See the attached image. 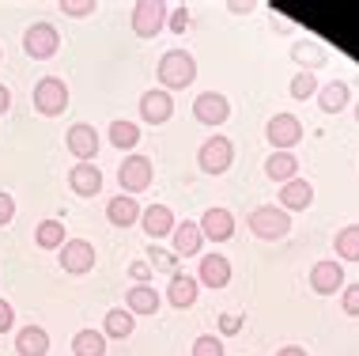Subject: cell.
<instances>
[{"mask_svg": "<svg viewBox=\"0 0 359 356\" xmlns=\"http://www.w3.org/2000/svg\"><path fill=\"white\" fill-rule=\"evenodd\" d=\"M193 80H197V61H193L186 50H167L159 57V84H163V91L189 88Z\"/></svg>", "mask_w": 359, "mask_h": 356, "instance_id": "6da1fadb", "label": "cell"}, {"mask_svg": "<svg viewBox=\"0 0 359 356\" xmlns=\"http://www.w3.org/2000/svg\"><path fill=\"white\" fill-rule=\"evenodd\" d=\"M250 232L257 239H269V243H276V239H284L291 232V213H284L280 205H261L250 213Z\"/></svg>", "mask_w": 359, "mask_h": 356, "instance_id": "7a4b0ae2", "label": "cell"}, {"mask_svg": "<svg viewBox=\"0 0 359 356\" xmlns=\"http://www.w3.org/2000/svg\"><path fill=\"white\" fill-rule=\"evenodd\" d=\"M34 110L42 114V118H57V114L69 110V88H65L61 76H46V80L34 84Z\"/></svg>", "mask_w": 359, "mask_h": 356, "instance_id": "3957f363", "label": "cell"}, {"mask_svg": "<svg viewBox=\"0 0 359 356\" xmlns=\"http://www.w3.org/2000/svg\"><path fill=\"white\" fill-rule=\"evenodd\" d=\"M167 19H170V8L163 0H137L133 4V31H137V38H155L167 27Z\"/></svg>", "mask_w": 359, "mask_h": 356, "instance_id": "277c9868", "label": "cell"}, {"mask_svg": "<svg viewBox=\"0 0 359 356\" xmlns=\"http://www.w3.org/2000/svg\"><path fill=\"white\" fill-rule=\"evenodd\" d=\"M231 163H235V144L227 137H212V140L201 144L197 167L205 171V175H223V171H231Z\"/></svg>", "mask_w": 359, "mask_h": 356, "instance_id": "5b68a950", "label": "cell"}, {"mask_svg": "<svg viewBox=\"0 0 359 356\" xmlns=\"http://www.w3.org/2000/svg\"><path fill=\"white\" fill-rule=\"evenodd\" d=\"M265 137L273 144V152H291L303 140V121H299L295 114H273L265 125Z\"/></svg>", "mask_w": 359, "mask_h": 356, "instance_id": "8992f818", "label": "cell"}, {"mask_svg": "<svg viewBox=\"0 0 359 356\" xmlns=\"http://www.w3.org/2000/svg\"><path fill=\"white\" fill-rule=\"evenodd\" d=\"M57 46H61V34H57L53 23H31L23 34V50L34 57V61H46V57L57 53Z\"/></svg>", "mask_w": 359, "mask_h": 356, "instance_id": "52a82bcc", "label": "cell"}, {"mask_svg": "<svg viewBox=\"0 0 359 356\" xmlns=\"http://www.w3.org/2000/svg\"><path fill=\"white\" fill-rule=\"evenodd\" d=\"M151 159L148 156H129V159H125L121 163V167H118V182H121V190H125V194H144V190H148L151 186Z\"/></svg>", "mask_w": 359, "mask_h": 356, "instance_id": "ba28073f", "label": "cell"}, {"mask_svg": "<svg viewBox=\"0 0 359 356\" xmlns=\"http://www.w3.org/2000/svg\"><path fill=\"white\" fill-rule=\"evenodd\" d=\"M193 118H197L201 125H223V121L231 118L227 95H219V91H201L197 99H193Z\"/></svg>", "mask_w": 359, "mask_h": 356, "instance_id": "9c48e42d", "label": "cell"}, {"mask_svg": "<svg viewBox=\"0 0 359 356\" xmlns=\"http://www.w3.org/2000/svg\"><path fill=\"white\" fill-rule=\"evenodd\" d=\"M65 144H69V152L80 163H91L95 156H99V133H95V125H87V121H76L69 129V137H65Z\"/></svg>", "mask_w": 359, "mask_h": 356, "instance_id": "30bf717a", "label": "cell"}, {"mask_svg": "<svg viewBox=\"0 0 359 356\" xmlns=\"http://www.w3.org/2000/svg\"><path fill=\"white\" fill-rule=\"evenodd\" d=\"M95 265V246L87 243V239H65L61 246V269L65 273H87V269Z\"/></svg>", "mask_w": 359, "mask_h": 356, "instance_id": "8fae6325", "label": "cell"}, {"mask_svg": "<svg viewBox=\"0 0 359 356\" xmlns=\"http://www.w3.org/2000/svg\"><path fill=\"white\" fill-rule=\"evenodd\" d=\"M170 114H174V99H170V91L151 88V91H144V95H140V118L148 121V125H163V121H170Z\"/></svg>", "mask_w": 359, "mask_h": 356, "instance_id": "7c38bea8", "label": "cell"}, {"mask_svg": "<svg viewBox=\"0 0 359 356\" xmlns=\"http://www.w3.org/2000/svg\"><path fill=\"white\" fill-rule=\"evenodd\" d=\"M310 288H314L318 296H333L344 288V265L341 262H318L310 269Z\"/></svg>", "mask_w": 359, "mask_h": 356, "instance_id": "4fadbf2b", "label": "cell"}, {"mask_svg": "<svg viewBox=\"0 0 359 356\" xmlns=\"http://www.w3.org/2000/svg\"><path fill=\"white\" fill-rule=\"evenodd\" d=\"M197 228L205 239H212V243H227V239L235 235V216H231L227 209H208Z\"/></svg>", "mask_w": 359, "mask_h": 356, "instance_id": "5bb4252c", "label": "cell"}, {"mask_svg": "<svg viewBox=\"0 0 359 356\" xmlns=\"http://www.w3.org/2000/svg\"><path fill=\"white\" fill-rule=\"evenodd\" d=\"M174 224H178V220H174V213H170L167 205H148L140 213V228L148 232L151 243H155V239H167L174 232Z\"/></svg>", "mask_w": 359, "mask_h": 356, "instance_id": "9a60e30c", "label": "cell"}, {"mask_svg": "<svg viewBox=\"0 0 359 356\" xmlns=\"http://www.w3.org/2000/svg\"><path fill=\"white\" fill-rule=\"evenodd\" d=\"M69 186H72V194H80V197H95L102 190V171L95 167V163H76L69 171Z\"/></svg>", "mask_w": 359, "mask_h": 356, "instance_id": "2e32d148", "label": "cell"}, {"mask_svg": "<svg viewBox=\"0 0 359 356\" xmlns=\"http://www.w3.org/2000/svg\"><path fill=\"white\" fill-rule=\"evenodd\" d=\"M140 201H133L129 194H118V197H110L106 201V220H110L114 228H133L140 220Z\"/></svg>", "mask_w": 359, "mask_h": 356, "instance_id": "e0dca14e", "label": "cell"}, {"mask_svg": "<svg viewBox=\"0 0 359 356\" xmlns=\"http://www.w3.org/2000/svg\"><path fill=\"white\" fill-rule=\"evenodd\" d=\"M174 258H193L201 254V243H205V235H201V228L193 224V220H182V224H174Z\"/></svg>", "mask_w": 359, "mask_h": 356, "instance_id": "ac0fdd59", "label": "cell"}, {"mask_svg": "<svg viewBox=\"0 0 359 356\" xmlns=\"http://www.w3.org/2000/svg\"><path fill=\"white\" fill-rule=\"evenodd\" d=\"M197 284H208V288H227V284H231V262H227L223 254H205V258H201Z\"/></svg>", "mask_w": 359, "mask_h": 356, "instance_id": "d6986e66", "label": "cell"}, {"mask_svg": "<svg viewBox=\"0 0 359 356\" xmlns=\"http://www.w3.org/2000/svg\"><path fill=\"white\" fill-rule=\"evenodd\" d=\"M310 201H314V186H310L306 178H291V182H284V190H280V209H284V213H303Z\"/></svg>", "mask_w": 359, "mask_h": 356, "instance_id": "ffe728a7", "label": "cell"}, {"mask_svg": "<svg viewBox=\"0 0 359 356\" xmlns=\"http://www.w3.org/2000/svg\"><path fill=\"white\" fill-rule=\"evenodd\" d=\"M197 277H189V273H182V269H178V273H174L170 277V288H167V300L174 303V307H178V311H186V307H193V303H197Z\"/></svg>", "mask_w": 359, "mask_h": 356, "instance_id": "44dd1931", "label": "cell"}, {"mask_svg": "<svg viewBox=\"0 0 359 356\" xmlns=\"http://www.w3.org/2000/svg\"><path fill=\"white\" fill-rule=\"evenodd\" d=\"M159 292H155L151 284H133L129 292H125V311L129 315H155L159 311Z\"/></svg>", "mask_w": 359, "mask_h": 356, "instance_id": "7402d4cb", "label": "cell"}, {"mask_svg": "<svg viewBox=\"0 0 359 356\" xmlns=\"http://www.w3.org/2000/svg\"><path fill=\"white\" fill-rule=\"evenodd\" d=\"M15 352L19 356H46L50 352V334L42 326H23L15 334Z\"/></svg>", "mask_w": 359, "mask_h": 356, "instance_id": "603a6c76", "label": "cell"}, {"mask_svg": "<svg viewBox=\"0 0 359 356\" xmlns=\"http://www.w3.org/2000/svg\"><path fill=\"white\" fill-rule=\"evenodd\" d=\"M295 171H299V159L291 156V152H273V156L265 159V175L273 178V182H280V186L291 182V178H299Z\"/></svg>", "mask_w": 359, "mask_h": 356, "instance_id": "cb8c5ba5", "label": "cell"}, {"mask_svg": "<svg viewBox=\"0 0 359 356\" xmlns=\"http://www.w3.org/2000/svg\"><path fill=\"white\" fill-rule=\"evenodd\" d=\"M348 84L344 80H329L325 88H318V107H322L325 114H337V110H344L348 107Z\"/></svg>", "mask_w": 359, "mask_h": 356, "instance_id": "d4e9b609", "label": "cell"}, {"mask_svg": "<svg viewBox=\"0 0 359 356\" xmlns=\"http://www.w3.org/2000/svg\"><path fill=\"white\" fill-rule=\"evenodd\" d=\"M137 330V315H129L125 307H114V311H106V322H102V334L106 338H129V334Z\"/></svg>", "mask_w": 359, "mask_h": 356, "instance_id": "484cf974", "label": "cell"}, {"mask_svg": "<svg viewBox=\"0 0 359 356\" xmlns=\"http://www.w3.org/2000/svg\"><path fill=\"white\" fill-rule=\"evenodd\" d=\"M76 356H106V334L102 330H80L72 338Z\"/></svg>", "mask_w": 359, "mask_h": 356, "instance_id": "4316f807", "label": "cell"}, {"mask_svg": "<svg viewBox=\"0 0 359 356\" xmlns=\"http://www.w3.org/2000/svg\"><path fill=\"white\" fill-rule=\"evenodd\" d=\"M34 243L42 250H61L65 246V224L61 220H42V224L34 228Z\"/></svg>", "mask_w": 359, "mask_h": 356, "instance_id": "83f0119b", "label": "cell"}, {"mask_svg": "<svg viewBox=\"0 0 359 356\" xmlns=\"http://www.w3.org/2000/svg\"><path fill=\"white\" fill-rule=\"evenodd\" d=\"M291 57L303 65V72H314V69H322V65L329 61V53H325L318 42H299L295 50H291Z\"/></svg>", "mask_w": 359, "mask_h": 356, "instance_id": "f1b7e54d", "label": "cell"}, {"mask_svg": "<svg viewBox=\"0 0 359 356\" xmlns=\"http://www.w3.org/2000/svg\"><path fill=\"white\" fill-rule=\"evenodd\" d=\"M110 144L114 148H137L140 144V125L137 121H110Z\"/></svg>", "mask_w": 359, "mask_h": 356, "instance_id": "f546056e", "label": "cell"}, {"mask_svg": "<svg viewBox=\"0 0 359 356\" xmlns=\"http://www.w3.org/2000/svg\"><path fill=\"white\" fill-rule=\"evenodd\" d=\"M337 258L359 262V224H348L344 232H337Z\"/></svg>", "mask_w": 359, "mask_h": 356, "instance_id": "4dcf8cb0", "label": "cell"}, {"mask_svg": "<svg viewBox=\"0 0 359 356\" xmlns=\"http://www.w3.org/2000/svg\"><path fill=\"white\" fill-rule=\"evenodd\" d=\"M310 95H318V76L314 72H295V80H291V99H310Z\"/></svg>", "mask_w": 359, "mask_h": 356, "instance_id": "1f68e13d", "label": "cell"}, {"mask_svg": "<svg viewBox=\"0 0 359 356\" xmlns=\"http://www.w3.org/2000/svg\"><path fill=\"white\" fill-rule=\"evenodd\" d=\"M148 265L151 269H170V273H178V258H174V250H159V246H148Z\"/></svg>", "mask_w": 359, "mask_h": 356, "instance_id": "d6a6232c", "label": "cell"}, {"mask_svg": "<svg viewBox=\"0 0 359 356\" xmlns=\"http://www.w3.org/2000/svg\"><path fill=\"white\" fill-rule=\"evenodd\" d=\"M193 356H223V341L216 334H201V338L193 341Z\"/></svg>", "mask_w": 359, "mask_h": 356, "instance_id": "836d02e7", "label": "cell"}, {"mask_svg": "<svg viewBox=\"0 0 359 356\" xmlns=\"http://www.w3.org/2000/svg\"><path fill=\"white\" fill-rule=\"evenodd\" d=\"M341 307H344V315H359V284H344L341 288Z\"/></svg>", "mask_w": 359, "mask_h": 356, "instance_id": "e575fe53", "label": "cell"}, {"mask_svg": "<svg viewBox=\"0 0 359 356\" xmlns=\"http://www.w3.org/2000/svg\"><path fill=\"white\" fill-rule=\"evenodd\" d=\"M167 27H170L174 34H186V27H189V8H186V4H182V8H174L170 19H167Z\"/></svg>", "mask_w": 359, "mask_h": 356, "instance_id": "d590c367", "label": "cell"}, {"mask_svg": "<svg viewBox=\"0 0 359 356\" xmlns=\"http://www.w3.org/2000/svg\"><path fill=\"white\" fill-rule=\"evenodd\" d=\"M61 12H65V15H91L95 4H91V0H65Z\"/></svg>", "mask_w": 359, "mask_h": 356, "instance_id": "8d00e7d4", "label": "cell"}, {"mask_svg": "<svg viewBox=\"0 0 359 356\" xmlns=\"http://www.w3.org/2000/svg\"><path fill=\"white\" fill-rule=\"evenodd\" d=\"M238 330H242V319H238L235 311L219 315V334H227V338H231V334H238Z\"/></svg>", "mask_w": 359, "mask_h": 356, "instance_id": "74e56055", "label": "cell"}, {"mask_svg": "<svg viewBox=\"0 0 359 356\" xmlns=\"http://www.w3.org/2000/svg\"><path fill=\"white\" fill-rule=\"evenodd\" d=\"M12 220H15V201L8 197V194H0V228L12 224Z\"/></svg>", "mask_w": 359, "mask_h": 356, "instance_id": "f35d334b", "label": "cell"}, {"mask_svg": "<svg viewBox=\"0 0 359 356\" xmlns=\"http://www.w3.org/2000/svg\"><path fill=\"white\" fill-rule=\"evenodd\" d=\"M155 273V269L148 265V262H133L129 265V277H133V281H137V284H148V277Z\"/></svg>", "mask_w": 359, "mask_h": 356, "instance_id": "ab89813d", "label": "cell"}, {"mask_svg": "<svg viewBox=\"0 0 359 356\" xmlns=\"http://www.w3.org/2000/svg\"><path fill=\"white\" fill-rule=\"evenodd\" d=\"M12 322H15L12 303H4V300H0V334H8V330H12Z\"/></svg>", "mask_w": 359, "mask_h": 356, "instance_id": "60d3db41", "label": "cell"}, {"mask_svg": "<svg viewBox=\"0 0 359 356\" xmlns=\"http://www.w3.org/2000/svg\"><path fill=\"white\" fill-rule=\"evenodd\" d=\"M8 110H12V91L0 84V114H8Z\"/></svg>", "mask_w": 359, "mask_h": 356, "instance_id": "b9f144b4", "label": "cell"}, {"mask_svg": "<svg viewBox=\"0 0 359 356\" xmlns=\"http://www.w3.org/2000/svg\"><path fill=\"white\" fill-rule=\"evenodd\" d=\"M276 356H310V352L303 349V345H284V349H280Z\"/></svg>", "mask_w": 359, "mask_h": 356, "instance_id": "7bdbcfd3", "label": "cell"}, {"mask_svg": "<svg viewBox=\"0 0 359 356\" xmlns=\"http://www.w3.org/2000/svg\"><path fill=\"white\" fill-rule=\"evenodd\" d=\"M355 121H359V107H355Z\"/></svg>", "mask_w": 359, "mask_h": 356, "instance_id": "ee69618b", "label": "cell"}, {"mask_svg": "<svg viewBox=\"0 0 359 356\" xmlns=\"http://www.w3.org/2000/svg\"><path fill=\"white\" fill-rule=\"evenodd\" d=\"M0 57H4V53H0Z\"/></svg>", "mask_w": 359, "mask_h": 356, "instance_id": "f6af8a7d", "label": "cell"}]
</instances>
